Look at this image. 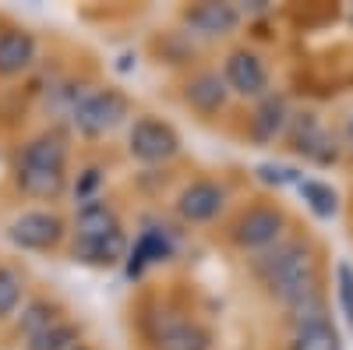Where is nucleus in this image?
<instances>
[{
	"instance_id": "nucleus-1",
	"label": "nucleus",
	"mask_w": 353,
	"mask_h": 350,
	"mask_svg": "<svg viewBox=\"0 0 353 350\" xmlns=\"http://www.w3.org/2000/svg\"><path fill=\"white\" fill-rule=\"evenodd\" d=\"M251 269L261 280V286L286 308L321 298L318 266L307 241H279L269 251H258V258H251Z\"/></svg>"
},
{
	"instance_id": "nucleus-2",
	"label": "nucleus",
	"mask_w": 353,
	"mask_h": 350,
	"mask_svg": "<svg viewBox=\"0 0 353 350\" xmlns=\"http://www.w3.org/2000/svg\"><path fill=\"white\" fill-rule=\"evenodd\" d=\"M71 117H74V124H78L81 135L99 138V135L113 131L128 117V99H124V93H117V89H96V93L78 96Z\"/></svg>"
},
{
	"instance_id": "nucleus-3",
	"label": "nucleus",
	"mask_w": 353,
	"mask_h": 350,
	"mask_svg": "<svg viewBox=\"0 0 353 350\" xmlns=\"http://www.w3.org/2000/svg\"><path fill=\"white\" fill-rule=\"evenodd\" d=\"M283 230H286V216L276 206H251L237 216L230 237L244 251H269L272 244L283 241Z\"/></svg>"
},
{
	"instance_id": "nucleus-4",
	"label": "nucleus",
	"mask_w": 353,
	"mask_h": 350,
	"mask_svg": "<svg viewBox=\"0 0 353 350\" xmlns=\"http://www.w3.org/2000/svg\"><path fill=\"white\" fill-rule=\"evenodd\" d=\"M286 138H290V149L304 156L307 163H318V166H329L336 163L339 149H336V138L332 131L321 124L318 113H293L290 117V128H286Z\"/></svg>"
},
{
	"instance_id": "nucleus-5",
	"label": "nucleus",
	"mask_w": 353,
	"mask_h": 350,
	"mask_svg": "<svg viewBox=\"0 0 353 350\" xmlns=\"http://www.w3.org/2000/svg\"><path fill=\"white\" fill-rule=\"evenodd\" d=\"M128 149L138 163H166L181 153V135L159 117H138L128 131Z\"/></svg>"
},
{
	"instance_id": "nucleus-6",
	"label": "nucleus",
	"mask_w": 353,
	"mask_h": 350,
	"mask_svg": "<svg viewBox=\"0 0 353 350\" xmlns=\"http://www.w3.org/2000/svg\"><path fill=\"white\" fill-rule=\"evenodd\" d=\"M223 78H226V89L233 96H244V99L269 96V68L251 50H233L223 64Z\"/></svg>"
},
{
	"instance_id": "nucleus-7",
	"label": "nucleus",
	"mask_w": 353,
	"mask_h": 350,
	"mask_svg": "<svg viewBox=\"0 0 353 350\" xmlns=\"http://www.w3.org/2000/svg\"><path fill=\"white\" fill-rule=\"evenodd\" d=\"M226 206V188L219 181L198 177L176 195V216L184 223H212Z\"/></svg>"
},
{
	"instance_id": "nucleus-8",
	"label": "nucleus",
	"mask_w": 353,
	"mask_h": 350,
	"mask_svg": "<svg viewBox=\"0 0 353 350\" xmlns=\"http://www.w3.org/2000/svg\"><path fill=\"white\" fill-rule=\"evenodd\" d=\"M64 233V223L61 216L53 213H21L11 226H8V237L18 244V248H32V251H43V248H53Z\"/></svg>"
},
{
	"instance_id": "nucleus-9",
	"label": "nucleus",
	"mask_w": 353,
	"mask_h": 350,
	"mask_svg": "<svg viewBox=\"0 0 353 350\" xmlns=\"http://www.w3.org/2000/svg\"><path fill=\"white\" fill-rule=\"evenodd\" d=\"M237 21H241V11L233 4H216V0H205V4H194L184 11V25L205 39L230 36L237 28Z\"/></svg>"
},
{
	"instance_id": "nucleus-10",
	"label": "nucleus",
	"mask_w": 353,
	"mask_h": 350,
	"mask_svg": "<svg viewBox=\"0 0 353 350\" xmlns=\"http://www.w3.org/2000/svg\"><path fill=\"white\" fill-rule=\"evenodd\" d=\"M152 343L156 350H209L212 336L194 318H159Z\"/></svg>"
},
{
	"instance_id": "nucleus-11",
	"label": "nucleus",
	"mask_w": 353,
	"mask_h": 350,
	"mask_svg": "<svg viewBox=\"0 0 353 350\" xmlns=\"http://www.w3.org/2000/svg\"><path fill=\"white\" fill-rule=\"evenodd\" d=\"M290 128V106L283 96L269 93L265 99H258L254 113H251V121H248V131L258 145H272L279 135H286Z\"/></svg>"
},
{
	"instance_id": "nucleus-12",
	"label": "nucleus",
	"mask_w": 353,
	"mask_h": 350,
	"mask_svg": "<svg viewBox=\"0 0 353 350\" xmlns=\"http://www.w3.org/2000/svg\"><path fill=\"white\" fill-rule=\"evenodd\" d=\"M184 99L191 110L198 113H219L230 99V89H226V78L219 71H201L194 75L188 85H184Z\"/></svg>"
},
{
	"instance_id": "nucleus-13",
	"label": "nucleus",
	"mask_w": 353,
	"mask_h": 350,
	"mask_svg": "<svg viewBox=\"0 0 353 350\" xmlns=\"http://www.w3.org/2000/svg\"><path fill=\"white\" fill-rule=\"evenodd\" d=\"M36 61V39L25 28H4L0 32V75L14 78Z\"/></svg>"
},
{
	"instance_id": "nucleus-14",
	"label": "nucleus",
	"mask_w": 353,
	"mask_h": 350,
	"mask_svg": "<svg viewBox=\"0 0 353 350\" xmlns=\"http://www.w3.org/2000/svg\"><path fill=\"white\" fill-rule=\"evenodd\" d=\"M21 166H39V170H68V142L64 135H57V131H46L39 138H32L21 149L18 156Z\"/></svg>"
},
{
	"instance_id": "nucleus-15",
	"label": "nucleus",
	"mask_w": 353,
	"mask_h": 350,
	"mask_svg": "<svg viewBox=\"0 0 353 350\" xmlns=\"http://www.w3.org/2000/svg\"><path fill=\"white\" fill-rule=\"evenodd\" d=\"M128 255V241L124 233H113V237H74V258L85 266H99L110 269Z\"/></svg>"
},
{
	"instance_id": "nucleus-16",
	"label": "nucleus",
	"mask_w": 353,
	"mask_h": 350,
	"mask_svg": "<svg viewBox=\"0 0 353 350\" xmlns=\"http://www.w3.org/2000/svg\"><path fill=\"white\" fill-rule=\"evenodd\" d=\"M14 177H18V188L32 198H61L68 188V173H61V170H39V166L18 163Z\"/></svg>"
},
{
	"instance_id": "nucleus-17",
	"label": "nucleus",
	"mask_w": 353,
	"mask_h": 350,
	"mask_svg": "<svg viewBox=\"0 0 353 350\" xmlns=\"http://www.w3.org/2000/svg\"><path fill=\"white\" fill-rule=\"evenodd\" d=\"M290 350H343V336L336 333L329 318H314V322L293 326Z\"/></svg>"
},
{
	"instance_id": "nucleus-18",
	"label": "nucleus",
	"mask_w": 353,
	"mask_h": 350,
	"mask_svg": "<svg viewBox=\"0 0 353 350\" xmlns=\"http://www.w3.org/2000/svg\"><path fill=\"white\" fill-rule=\"evenodd\" d=\"M113 233H124V230L106 202H85L78 209V237H113Z\"/></svg>"
},
{
	"instance_id": "nucleus-19",
	"label": "nucleus",
	"mask_w": 353,
	"mask_h": 350,
	"mask_svg": "<svg viewBox=\"0 0 353 350\" xmlns=\"http://www.w3.org/2000/svg\"><path fill=\"white\" fill-rule=\"evenodd\" d=\"M297 191H301V198H304V206H307L318 220H332V216L339 213V191H336L332 184L314 181V177H304V181L297 184Z\"/></svg>"
},
{
	"instance_id": "nucleus-20",
	"label": "nucleus",
	"mask_w": 353,
	"mask_h": 350,
	"mask_svg": "<svg viewBox=\"0 0 353 350\" xmlns=\"http://www.w3.org/2000/svg\"><path fill=\"white\" fill-rule=\"evenodd\" d=\"M28 350H74L78 347V326L57 318L53 326H46L43 333H36L32 340H25Z\"/></svg>"
},
{
	"instance_id": "nucleus-21",
	"label": "nucleus",
	"mask_w": 353,
	"mask_h": 350,
	"mask_svg": "<svg viewBox=\"0 0 353 350\" xmlns=\"http://www.w3.org/2000/svg\"><path fill=\"white\" fill-rule=\"evenodd\" d=\"M170 255V241H166V233L163 230H145L138 244H134V255H131V276L141 273L149 262H159Z\"/></svg>"
},
{
	"instance_id": "nucleus-22",
	"label": "nucleus",
	"mask_w": 353,
	"mask_h": 350,
	"mask_svg": "<svg viewBox=\"0 0 353 350\" xmlns=\"http://www.w3.org/2000/svg\"><path fill=\"white\" fill-rule=\"evenodd\" d=\"M57 322V315H53V308L46 304V301H32L25 311H21V326H18V333L25 336V340H32L36 333H43L46 326H53Z\"/></svg>"
},
{
	"instance_id": "nucleus-23",
	"label": "nucleus",
	"mask_w": 353,
	"mask_h": 350,
	"mask_svg": "<svg viewBox=\"0 0 353 350\" xmlns=\"http://www.w3.org/2000/svg\"><path fill=\"white\" fill-rule=\"evenodd\" d=\"M18 301H21V276L8 266H0V318L14 315Z\"/></svg>"
},
{
	"instance_id": "nucleus-24",
	"label": "nucleus",
	"mask_w": 353,
	"mask_h": 350,
	"mask_svg": "<svg viewBox=\"0 0 353 350\" xmlns=\"http://www.w3.org/2000/svg\"><path fill=\"white\" fill-rule=\"evenodd\" d=\"M336 298L343 304L346 326L353 329V266H350V262H339V266H336Z\"/></svg>"
},
{
	"instance_id": "nucleus-25",
	"label": "nucleus",
	"mask_w": 353,
	"mask_h": 350,
	"mask_svg": "<svg viewBox=\"0 0 353 350\" xmlns=\"http://www.w3.org/2000/svg\"><path fill=\"white\" fill-rule=\"evenodd\" d=\"M258 177H261L265 184H276V188H283V184H301V181H304L293 166H279V163H261V166H258Z\"/></svg>"
},
{
	"instance_id": "nucleus-26",
	"label": "nucleus",
	"mask_w": 353,
	"mask_h": 350,
	"mask_svg": "<svg viewBox=\"0 0 353 350\" xmlns=\"http://www.w3.org/2000/svg\"><path fill=\"white\" fill-rule=\"evenodd\" d=\"M346 149H350V156H353V110H350V117H346Z\"/></svg>"
},
{
	"instance_id": "nucleus-27",
	"label": "nucleus",
	"mask_w": 353,
	"mask_h": 350,
	"mask_svg": "<svg viewBox=\"0 0 353 350\" xmlns=\"http://www.w3.org/2000/svg\"><path fill=\"white\" fill-rule=\"evenodd\" d=\"M74 350H88V347H81V343H78V347H74Z\"/></svg>"
}]
</instances>
